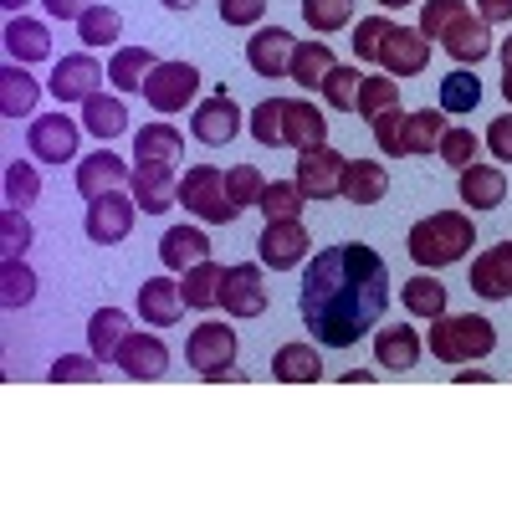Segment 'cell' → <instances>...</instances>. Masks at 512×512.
<instances>
[{"mask_svg":"<svg viewBox=\"0 0 512 512\" xmlns=\"http://www.w3.org/2000/svg\"><path fill=\"white\" fill-rule=\"evenodd\" d=\"M472 292L487 297V303H502V297H512V236L487 246L477 262H472Z\"/></svg>","mask_w":512,"mask_h":512,"instance_id":"22","label":"cell"},{"mask_svg":"<svg viewBox=\"0 0 512 512\" xmlns=\"http://www.w3.org/2000/svg\"><path fill=\"white\" fill-rule=\"evenodd\" d=\"M236 349H241L236 328H226V323H200L185 338V359H190V369H200V379H226L231 364H236Z\"/></svg>","mask_w":512,"mask_h":512,"instance_id":"5","label":"cell"},{"mask_svg":"<svg viewBox=\"0 0 512 512\" xmlns=\"http://www.w3.org/2000/svg\"><path fill=\"white\" fill-rule=\"evenodd\" d=\"M128 379H164L169 369V349H164V338L159 333H128L123 344H118V359H113Z\"/></svg>","mask_w":512,"mask_h":512,"instance_id":"21","label":"cell"},{"mask_svg":"<svg viewBox=\"0 0 512 512\" xmlns=\"http://www.w3.org/2000/svg\"><path fill=\"white\" fill-rule=\"evenodd\" d=\"M497 57H502V98L512 103V36L497 41Z\"/></svg>","mask_w":512,"mask_h":512,"instance_id":"58","label":"cell"},{"mask_svg":"<svg viewBox=\"0 0 512 512\" xmlns=\"http://www.w3.org/2000/svg\"><path fill=\"white\" fill-rule=\"evenodd\" d=\"M384 36H390V16H364V21L354 26V57H359V62H379Z\"/></svg>","mask_w":512,"mask_h":512,"instance_id":"51","label":"cell"},{"mask_svg":"<svg viewBox=\"0 0 512 512\" xmlns=\"http://www.w3.org/2000/svg\"><path fill=\"white\" fill-rule=\"evenodd\" d=\"M446 134V113L441 108H415L405 113V154H436Z\"/></svg>","mask_w":512,"mask_h":512,"instance_id":"39","label":"cell"},{"mask_svg":"<svg viewBox=\"0 0 512 512\" xmlns=\"http://www.w3.org/2000/svg\"><path fill=\"white\" fill-rule=\"evenodd\" d=\"M175 195H180V205L190 210V216H200L205 226H231V221L241 216L236 200H231V190H226V169H216V164L185 169Z\"/></svg>","mask_w":512,"mask_h":512,"instance_id":"4","label":"cell"},{"mask_svg":"<svg viewBox=\"0 0 512 512\" xmlns=\"http://www.w3.org/2000/svg\"><path fill=\"white\" fill-rule=\"evenodd\" d=\"M47 93L67 108V103H88L93 93H103V67L93 52H72L52 67V82H47Z\"/></svg>","mask_w":512,"mask_h":512,"instance_id":"10","label":"cell"},{"mask_svg":"<svg viewBox=\"0 0 512 512\" xmlns=\"http://www.w3.org/2000/svg\"><path fill=\"white\" fill-rule=\"evenodd\" d=\"M200 93V72L190 62H159L144 82V103L154 113H185Z\"/></svg>","mask_w":512,"mask_h":512,"instance_id":"7","label":"cell"},{"mask_svg":"<svg viewBox=\"0 0 512 512\" xmlns=\"http://www.w3.org/2000/svg\"><path fill=\"white\" fill-rule=\"evenodd\" d=\"M41 6H47L52 21H82V16L98 6V0H41Z\"/></svg>","mask_w":512,"mask_h":512,"instance_id":"56","label":"cell"},{"mask_svg":"<svg viewBox=\"0 0 512 512\" xmlns=\"http://www.w3.org/2000/svg\"><path fill=\"white\" fill-rule=\"evenodd\" d=\"M384 308H390V267H384V256L374 246L364 241L323 246L308 262L297 313H303L318 344L354 349L369 328H379Z\"/></svg>","mask_w":512,"mask_h":512,"instance_id":"1","label":"cell"},{"mask_svg":"<svg viewBox=\"0 0 512 512\" xmlns=\"http://www.w3.org/2000/svg\"><path fill=\"white\" fill-rule=\"evenodd\" d=\"M159 6H169V11H195L200 0H159Z\"/></svg>","mask_w":512,"mask_h":512,"instance_id":"61","label":"cell"},{"mask_svg":"<svg viewBox=\"0 0 512 512\" xmlns=\"http://www.w3.org/2000/svg\"><path fill=\"white\" fill-rule=\"evenodd\" d=\"M436 154L456 169V175H461V169L466 164H477V154H482V139L472 134V128H466V123H446V134H441V144H436Z\"/></svg>","mask_w":512,"mask_h":512,"instance_id":"42","label":"cell"},{"mask_svg":"<svg viewBox=\"0 0 512 512\" xmlns=\"http://www.w3.org/2000/svg\"><path fill=\"white\" fill-rule=\"evenodd\" d=\"M282 108L287 98H262L251 108V139L262 149H282Z\"/></svg>","mask_w":512,"mask_h":512,"instance_id":"46","label":"cell"},{"mask_svg":"<svg viewBox=\"0 0 512 512\" xmlns=\"http://www.w3.org/2000/svg\"><path fill=\"white\" fill-rule=\"evenodd\" d=\"M134 221H139V200H134V195H123V190H108V195L88 200L82 231H88L93 246H118V241H128Z\"/></svg>","mask_w":512,"mask_h":512,"instance_id":"6","label":"cell"},{"mask_svg":"<svg viewBox=\"0 0 512 512\" xmlns=\"http://www.w3.org/2000/svg\"><path fill=\"white\" fill-rule=\"evenodd\" d=\"M359 82H364V72H354V67H333L328 77H323V103L328 108H338V113H349L354 103H359Z\"/></svg>","mask_w":512,"mask_h":512,"instance_id":"47","label":"cell"},{"mask_svg":"<svg viewBox=\"0 0 512 512\" xmlns=\"http://www.w3.org/2000/svg\"><path fill=\"white\" fill-rule=\"evenodd\" d=\"M0 6H6V11H11V16H21V11H26V6H31V0H0Z\"/></svg>","mask_w":512,"mask_h":512,"instance_id":"62","label":"cell"},{"mask_svg":"<svg viewBox=\"0 0 512 512\" xmlns=\"http://www.w3.org/2000/svg\"><path fill=\"white\" fill-rule=\"evenodd\" d=\"M425 344H431V359H441V364H472L497 349V328L482 313H441V318H431V338Z\"/></svg>","mask_w":512,"mask_h":512,"instance_id":"3","label":"cell"},{"mask_svg":"<svg viewBox=\"0 0 512 512\" xmlns=\"http://www.w3.org/2000/svg\"><path fill=\"white\" fill-rule=\"evenodd\" d=\"M344 154H338V149H303V154H297V185H303V195L308 200H333L338 195V185H344Z\"/></svg>","mask_w":512,"mask_h":512,"instance_id":"15","label":"cell"},{"mask_svg":"<svg viewBox=\"0 0 512 512\" xmlns=\"http://www.w3.org/2000/svg\"><path fill=\"white\" fill-rule=\"evenodd\" d=\"M400 303H405L410 318H441L446 313V282L436 272H420L400 287Z\"/></svg>","mask_w":512,"mask_h":512,"instance_id":"36","label":"cell"},{"mask_svg":"<svg viewBox=\"0 0 512 512\" xmlns=\"http://www.w3.org/2000/svg\"><path fill=\"white\" fill-rule=\"evenodd\" d=\"M205 256H210V236L200 226H169L164 241H159V262L175 277H185L195 262H205Z\"/></svg>","mask_w":512,"mask_h":512,"instance_id":"25","label":"cell"},{"mask_svg":"<svg viewBox=\"0 0 512 512\" xmlns=\"http://www.w3.org/2000/svg\"><path fill=\"white\" fill-rule=\"evenodd\" d=\"M369 379H374V369H349L344 374V384H369Z\"/></svg>","mask_w":512,"mask_h":512,"instance_id":"60","label":"cell"},{"mask_svg":"<svg viewBox=\"0 0 512 512\" xmlns=\"http://www.w3.org/2000/svg\"><path fill=\"white\" fill-rule=\"evenodd\" d=\"M185 154V139L175 123H144L134 134V159H149V164H180Z\"/></svg>","mask_w":512,"mask_h":512,"instance_id":"31","label":"cell"},{"mask_svg":"<svg viewBox=\"0 0 512 512\" xmlns=\"http://www.w3.org/2000/svg\"><path fill=\"white\" fill-rule=\"evenodd\" d=\"M364 118H379V113H390L400 108V82L390 72H379V77H364L359 82V103H354Z\"/></svg>","mask_w":512,"mask_h":512,"instance_id":"43","label":"cell"},{"mask_svg":"<svg viewBox=\"0 0 512 512\" xmlns=\"http://www.w3.org/2000/svg\"><path fill=\"white\" fill-rule=\"evenodd\" d=\"M384 11H400V6H415V0H379Z\"/></svg>","mask_w":512,"mask_h":512,"instance_id":"63","label":"cell"},{"mask_svg":"<svg viewBox=\"0 0 512 512\" xmlns=\"http://www.w3.org/2000/svg\"><path fill=\"white\" fill-rule=\"evenodd\" d=\"M77 134H82V123L67 118L62 108L31 118V128H26L31 159H41V164H67V159H77Z\"/></svg>","mask_w":512,"mask_h":512,"instance_id":"9","label":"cell"},{"mask_svg":"<svg viewBox=\"0 0 512 512\" xmlns=\"http://www.w3.org/2000/svg\"><path fill=\"white\" fill-rule=\"evenodd\" d=\"M272 379H282V384H318V379H323L318 349H308V344H282V349L272 354Z\"/></svg>","mask_w":512,"mask_h":512,"instance_id":"33","label":"cell"},{"mask_svg":"<svg viewBox=\"0 0 512 512\" xmlns=\"http://www.w3.org/2000/svg\"><path fill=\"white\" fill-rule=\"evenodd\" d=\"M456 195H461V205H472V216L477 210H497L507 200V169L502 164H466L456 175Z\"/></svg>","mask_w":512,"mask_h":512,"instance_id":"20","label":"cell"},{"mask_svg":"<svg viewBox=\"0 0 512 512\" xmlns=\"http://www.w3.org/2000/svg\"><path fill=\"white\" fill-rule=\"evenodd\" d=\"M41 98V82L26 72V62H6L0 67V113L6 118H26Z\"/></svg>","mask_w":512,"mask_h":512,"instance_id":"30","label":"cell"},{"mask_svg":"<svg viewBox=\"0 0 512 512\" xmlns=\"http://www.w3.org/2000/svg\"><path fill=\"white\" fill-rule=\"evenodd\" d=\"M262 169L256 164H236V169H226V190H231V200H236V210H246V205H256V195H262Z\"/></svg>","mask_w":512,"mask_h":512,"instance_id":"53","label":"cell"},{"mask_svg":"<svg viewBox=\"0 0 512 512\" xmlns=\"http://www.w3.org/2000/svg\"><path fill=\"white\" fill-rule=\"evenodd\" d=\"M154 67H159V52L154 47H118L108 57V82H113L118 93H144V82H149Z\"/></svg>","mask_w":512,"mask_h":512,"instance_id":"28","label":"cell"},{"mask_svg":"<svg viewBox=\"0 0 512 512\" xmlns=\"http://www.w3.org/2000/svg\"><path fill=\"white\" fill-rule=\"evenodd\" d=\"M303 21L318 36H333L354 21V0H303Z\"/></svg>","mask_w":512,"mask_h":512,"instance_id":"44","label":"cell"},{"mask_svg":"<svg viewBox=\"0 0 512 512\" xmlns=\"http://www.w3.org/2000/svg\"><path fill=\"white\" fill-rule=\"evenodd\" d=\"M379 67L390 77H420L431 67V41L420 36V26H390V36L379 47Z\"/></svg>","mask_w":512,"mask_h":512,"instance_id":"14","label":"cell"},{"mask_svg":"<svg viewBox=\"0 0 512 512\" xmlns=\"http://www.w3.org/2000/svg\"><path fill=\"white\" fill-rule=\"evenodd\" d=\"M410 262L420 272H441V267H456L466 262V251L477 246V226H472V210H436L410 226Z\"/></svg>","mask_w":512,"mask_h":512,"instance_id":"2","label":"cell"},{"mask_svg":"<svg viewBox=\"0 0 512 512\" xmlns=\"http://www.w3.org/2000/svg\"><path fill=\"white\" fill-rule=\"evenodd\" d=\"M128 333H134V328H128V313L123 308H98L88 318V354H98L103 364L118 359V344H123Z\"/></svg>","mask_w":512,"mask_h":512,"instance_id":"32","label":"cell"},{"mask_svg":"<svg viewBox=\"0 0 512 512\" xmlns=\"http://www.w3.org/2000/svg\"><path fill=\"white\" fill-rule=\"evenodd\" d=\"M221 277H226V267H216L205 256V262H195L190 272H185V282H180V292H185V308H221Z\"/></svg>","mask_w":512,"mask_h":512,"instance_id":"38","label":"cell"},{"mask_svg":"<svg viewBox=\"0 0 512 512\" xmlns=\"http://www.w3.org/2000/svg\"><path fill=\"white\" fill-rule=\"evenodd\" d=\"M82 128L98 139H118L128 128V103L118 93H93L88 103H82Z\"/></svg>","mask_w":512,"mask_h":512,"instance_id":"34","label":"cell"},{"mask_svg":"<svg viewBox=\"0 0 512 512\" xmlns=\"http://www.w3.org/2000/svg\"><path fill=\"white\" fill-rule=\"evenodd\" d=\"M267 0H221V21L226 26H262Z\"/></svg>","mask_w":512,"mask_h":512,"instance_id":"54","label":"cell"},{"mask_svg":"<svg viewBox=\"0 0 512 512\" xmlns=\"http://www.w3.org/2000/svg\"><path fill=\"white\" fill-rule=\"evenodd\" d=\"M308 226L303 221H267L262 236H256V251H262V262L272 272H292V267H303L308 262Z\"/></svg>","mask_w":512,"mask_h":512,"instance_id":"13","label":"cell"},{"mask_svg":"<svg viewBox=\"0 0 512 512\" xmlns=\"http://www.w3.org/2000/svg\"><path fill=\"white\" fill-rule=\"evenodd\" d=\"M36 303V272L26 256H0V308H31Z\"/></svg>","mask_w":512,"mask_h":512,"instance_id":"37","label":"cell"},{"mask_svg":"<svg viewBox=\"0 0 512 512\" xmlns=\"http://www.w3.org/2000/svg\"><path fill=\"white\" fill-rule=\"evenodd\" d=\"M333 67H338V62H333V47H328V41H297L287 77H292L303 93H318V88H323V77H328Z\"/></svg>","mask_w":512,"mask_h":512,"instance_id":"29","label":"cell"},{"mask_svg":"<svg viewBox=\"0 0 512 512\" xmlns=\"http://www.w3.org/2000/svg\"><path fill=\"white\" fill-rule=\"evenodd\" d=\"M477 16L492 21V26L497 21H512V0H477Z\"/></svg>","mask_w":512,"mask_h":512,"instance_id":"57","label":"cell"},{"mask_svg":"<svg viewBox=\"0 0 512 512\" xmlns=\"http://www.w3.org/2000/svg\"><path fill=\"white\" fill-rule=\"evenodd\" d=\"M31 241H36V231L26 221V210H16V205L0 210V256H26Z\"/></svg>","mask_w":512,"mask_h":512,"instance_id":"48","label":"cell"},{"mask_svg":"<svg viewBox=\"0 0 512 512\" xmlns=\"http://www.w3.org/2000/svg\"><path fill=\"white\" fill-rule=\"evenodd\" d=\"M123 36V16L113 11V6H103V0H98V6L88 11V16H82L77 21V41H82V47H113V41Z\"/></svg>","mask_w":512,"mask_h":512,"instance_id":"41","label":"cell"},{"mask_svg":"<svg viewBox=\"0 0 512 512\" xmlns=\"http://www.w3.org/2000/svg\"><path fill=\"white\" fill-rule=\"evenodd\" d=\"M441 47H446L461 67H477V62H487V57L497 52V41H492V21H482L477 11L456 16V21L446 26V36H441Z\"/></svg>","mask_w":512,"mask_h":512,"instance_id":"17","label":"cell"},{"mask_svg":"<svg viewBox=\"0 0 512 512\" xmlns=\"http://www.w3.org/2000/svg\"><path fill=\"white\" fill-rule=\"evenodd\" d=\"M98 364H103L98 354H62V359L47 369V379H52V384H93V379H98Z\"/></svg>","mask_w":512,"mask_h":512,"instance_id":"50","label":"cell"},{"mask_svg":"<svg viewBox=\"0 0 512 512\" xmlns=\"http://www.w3.org/2000/svg\"><path fill=\"white\" fill-rule=\"evenodd\" d=\"M303 205H308V195L297 180H267L262 195H256V210L267 221H303Z\"/></svg>","mask_w":512,"mask_h":512,"instance_id":"35","label":"cell"},{"mask_svg":"<svg viewBox=\"0 0 512 512\" xmlns=\"http://www.w3.org/2000/svg\"><path fill=\"white\" fill-rule=\"evenodd\" d=\"M292 47H297V36H292L287 26H256L251 41H246V67H251L256 77H287Z\"/></svg>","mask_w":512,"mask_h":512,"instance_id":"16","label":"cell"},{"mask_svg":"<svg viewBox=\"0 0 512 512\" xmlns=\"http://www.w3.org/2000/svg\"><path fill=\"white\" fill-rule=\"evenodd\" d=\"M487 149H492L497 164H512V113H502V118L487 123Z\"/></svg>","mask_w":512,"mask_h":512,"instance_id":"55","label":"cell"},{"mask_svg":"<svg viewBox=\"0 0 512 512\" xmlns=\"http://www.w3.org/2000/svg\"><path fill=\"white\" fill-rule=\"evenodd\" d=\"M128 180H134V164H123L118 154H108V149H98V154H88L77 164V195L82 200H98V195H108V190H123Z\"/></svg>","mask_w":512,"mask_h":512,"instance_id":"23","label":"cell"},{"mask_svg":"<svg viewBox=\"0 0 512 512\" xmlns=\"http://www.w3.org/2000/svg\"><path fill=\"white\" fill-rule=\"evenodd\" d=\"M267 303H272V292H267L262 267H256V262L226 267V277H221V308H226V318H262Z\"/></svg>","mask_w":512,"mask_h":512,"instance_id":"8","label":"cell"},{"mask_svg":"<svg viewBox=\"0 0 512 512\" xmlns=\"http://www.w3.org/2000/svg\"><path fill=\"white\" fill-rule=\"evenodd\" d=\"M282 144L287 149H323L328 144V118H323V108L303 93V98H287V108H282Z\"/></svg>","mask_w":512,"mask_h":512,"instance_id":"18","label":"cell"},{"mask_svg":"<svg viewBox=\"0 0 512 512\" xmlns=\"http://www.w3.org/2000/svg\"><path fill=\"white\" fill-rule=\"evenodd\" d=\"M0 41H6L11 62H26V67L52 57V31H47V21H31L26 11L6 21V36H0Z\"/></svg>","mask_w":512,"mask_h":512,"instance_id":"26","label":"cell"},{"mask_svg":"<svg viewBox=\"0 0 512 512\" xmlns=\"http://www.w3.org/2000/svg\"><path fill=\"white\" fill-rule=\"evenodd\" d=\"M369 123H374V144L390 154V159H400L405 154V108H390V113H379Z\"/></svg>","mask_w":512,"mask_h":512,"instance_id":"52","label":"cell"},{"mask_svg":"<svg viewBox=\"0 0 512 512\" xmlns=\"http://www.w3.org/2000/svg\"><path fill=\"white\" fill-rule=\"evenodd\" d=\"M36 200H41V169L26 164V159H11V164H6V205L26 210V205H36Z\"/></svg>","mask_w":512,"mask_h":512,"instance_id":"45","label":"cell"},{"mask_svg":"<svg viewBox=\"0 0 512 512\" xmlns=\"http://www.w3.org/2000/svg\"><path fill=\"white\" fill-rule=\"evenodd\" d=\"M482 103V82H477V67L466 72V67H456L446 82H441V113H451V118H461V113H472Z\"/></svg>","mask_w":512,"mask_h":512,"instance_id":"40","label":"cell"},{"mask_svg":"<svg viewBox=\"0 0 512 512\" xmlns=\"http://www.w3.org/2000/svg\"><path fill=\"white\" fill-rule=\"evenodd\" d=\"M384 195H390V175H384V164H374V159H349L344 164L338 200H349V205H379Z\"/></svg>","mask_w":512,"mask_h":512,"instance_id":"27","label":"cell"},{"mask_svg":"<svg viewBox=\"0 0 512 512\" xmlns=\"http://www.w3.org/2000/svg\"><path fill=\"white\" fill-rule=\"evenodd\" d=\"M466 11H472L466 0H425V6H420V36H425V41H441L446 26H451L456 16H466Z\"/></svg>","mask_w":512,"mask_h":512,"instance_id":"49","label":"cell"},{"mask_svg":"<svg viewBox=\"0 0 512 512\" xmlns=\"http://www.w3.org/2000/svg\"><path fill=\"white\" fill-rule=\"evenodd\" d=\"M472 379H477V384H487L492 374H487V369H456V384H472Z\"/></svg>","mask_w":512,"mask_h":512,"instance_id":"59","label":"cell"},{"mask_svg":"<svg viewBox=\"0 0 512 512\" xmlns=\"http://www.w3.org/2000/svg\"><path fill=\"white\" fill-rule=\"evenodd\" d=\"M425 354V338L410 323H390V328H374V364L390 369V374H410Z\"/></svg>","mask_w":512,"mask_h":512,"instance_id":"19","label":"cell"},{"mask_svg":"<svg viewBox=\"0 0 512 512\" xmlns=\"http://www.w3.org/2000/svg\"><path fill=\"white\" fill-rule=\"evenodd\" d=\"M139 313H144L149 328H175L180 313H185L180 282L169 277V272H164V277H144V287H139Z\"/></svg>","mask_w":512,"mask_h":512,"instance_id":"24","label":"cell"},{"mask_svg":"<svg viewBox=\"0 0 512 512\" xmlns=\"http://www.w3.org/2000/svg\"><path fill=\"white\" fill-rule=\"evenodd\" d=\"M180 175L175 164H149V159H134V180H128V195L139 200L144 216H164V210L180 205Z\"/></svg>","mask_w":512,"mask_h":512,"instance_id":"12","label":"cell"},{"mask_svg":"<svg viewBox=\"0 0 512 512\" xmlns=\"http://www.w3.org/2000/svg\"><path fill=\"white\" fill-rule=\"evenodd\" d=\"M190 134L205 144V149H221V144H231L236 134H241V103L221 88V93H210L205 103H195V113H190Z\"/></svg>","mask_w":512,"mask_h":512,"instance_id":"11","label":"cell"}]
</instances>
